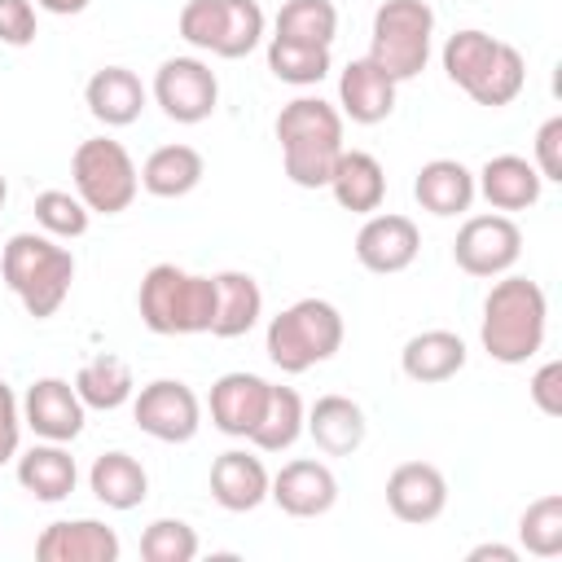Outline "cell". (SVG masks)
Listing matches in <instances>:
<instances>
[{
  "instance_id": "obj_1",
  "label": "cell",
  "mask_w": 562,
  "mask_h": 562,
  "mask_svg": "<svg viewBox=\"0 0 562 562\" xmlns=\"http://www.w3.org/2000/svg\"><path fill=\"white\" fill-rule=\"evenodd\" d=\"M443 70L448 79L474 101V105H487V110H501L509 105L522 83H527V61L514 44L487 35V31H457L443 40Z\"/></svg>"
},
{
  "instance_id": "obj_2",
  "label": "cell",
  "mask_w": 562,
  "mask_h": 562,
  "mask_svg": "<svg viewBox=\"0 0 562 562\" xmlns=\"http://www.w3.org/2000/svg\"><path fill=\"white\" fill-rule=\"evenodd\" d=\"M544 329H549V299L536 281L527 277H505L487 290L483 299V351L501 364H527L540 347H544Z\"/></svg>"
},
{
  "instance_id": "obj_3",
  "label": "cell",
  "mask_w": 562,
  "mask_h": 562,
  "mask_svg": "<svg viewBox=\"0 0 562 562\" xmlns=\"http://www.w3.org/2000/svg\"><path fill=\"white\" fill-rule=\"evenodd\" d=\"M277 140L285 176L299 189H325L342 145V114L321 97H294L277 114Z\"/></svg>"
},
{
  "instance_id": "obj_4",
  "label": "cell",
  "mask_w": 562,
  "mask_h": 562,
  "mask_svg": "<svg viewBox=\"0 0 562 562\" xmlns=\"http://www.w3.org/2000/svg\"><path fill=\"white\" fill-rule=\"evenodd\" d=\"M0 277L26 307V316L48 321L75 281V255L57 246L48 233H13L0 250Z\"/></svg>"
},
{
  "instance_id": "obj_5",
  "label": "cell",
  "mask_w": 562,
  "mask_h": 562,
  "mask_svg": "<svg viewBox=\"0 0 562 562\" xmlns=\"http://www.w3.org/2000/svg\"><path fill=\"white\" fill-rule=\"evenodd\" d=\"M136 312L154 334H211L215 321V277L184 272L176 263H154L140 277Z\"/></svg>"
},
{
  "instance_id": "obj_6",
  "label": "cell",
  "mask_w": 562,
  "mask_h": 562,
  "mask_svg": "<svg viewBox=\"0 0 562 562\" xmlns=\"http://www.w3.org/2000/svg\"><path fill=\"white\" fill-rule=\"evenodd\" d=\"M342 347V312L329 299H299L268 321L263 351L281 373H307Z\"/></svg>"
},
{
  "instance_id": "obj_7",
  "label": "cell",
  "mask_w": 562,
  "mask_h": 562,
  "mask_svg": "<svg viewBox=\"0 0 562 562\" xmlns=\"http://www.w3.org/2000/svg\"><path fill=\"white\" fill-rule=\"evenodd\" d=\"M435 40V9L426 0H382L369 31V61H378L395 83L426 70Z\"/></svg>"
},
{
  "instance_id": "obj_8",
  "label": "cell",
  "mask_w": 562,
  "mask_h": 562,
  "mask_svg": "<svg viewBox=\"0 0 562 562\" xmlns=\"http://www.w3.org/2000/svg\"><path fill=\"white\" fill-rule=\"evenodd\" d=\"M70 180H75L79 202L97 215L127 211L136 202V189H140V171H136L132 154L110 136L79 140V149L70 158Z\"/></svg>"
},
{
  "instance_id": "obj_9",
  "label": "cell",
  "mask_w": 562,
  "mask_h": 562,
  "mask_svg": "<svg viewBox=\"0 0 562 562\" xmlns=\"http://www.w3.org/2000/svg\"><path fill=\"white\" fill-rule=\"evenodd\" d=\"M180 40L237 61L263 40V9L255 0H189L180 9Z\"/></svg>"
},
{
  "instance_id": "obj_10",
  "label": "cell",
  "mask_w": 562,
  "mask_h": 562,
  "mask_svg": "<svg viewBox=\"0 0 562 562\" xmlns=\"http://www.w3.org/2000/svg\"><path fill=\"white\" fill-rule=\"evenodd\" d=\"M154 101L171 123H202L220 105V79L202 57H167L154 70Z\"/></svg>"
},
{
  "instance_id": "obj_11",
  "label": "cell",
  "mask_w": 562,
  "mask_h": 562,
  "mask_svg": "<svg viewBox=\"0 0 562 562\" xmlns=\"http://www.w3.org/2000/svg\"><path fill=\"white\" fill-rule=\"evenodd\" d=\"M518 255H522V228L505 211L470 215L452 241V259L465 277H501L518 263Z\"/></svg>"
},
{
  "instance_id": "obj_12",
  "label": "cell",
  "mask_w": 562,
  "mask_h": 562,
  "mask_svg": "<svg viewBox=\"0 0 562 562\" xmlns=\"http://www.w3.org/2000/svg\"><path fill=\"white\" fill-rule=\"evenodd\" d=\"M132 417L158 443H189L198 435V426H202V404H198V395H193L189 382H180V378H154L149 386L136 391Z\"/></svg>"
},
{
  "instance_id": "obj_13",
  "label": "cell",
  "mask_w": 562,
  "mask_h": 562,
  "mask_svg": "<svg viewBox=\"0 0 562 562\" xmlns=\"http://www.w3.org/2000/svg\"><path fill=\"white\" fill-rule=\"evenodd\" d=\"M83 400L66 378H35L22 395V426L48 443H70L83 435Z\"/></svg>"
},
{
  "instance_id": "obj_14",
  "label": "cell",
  "mask_w": 562,
  "mask_h": 562,
  "mask_svg": "<svg viewBox=\"0 0 562 562\" xmlns=\"http://www.w3.org/2000/svg\"><path fill=\"white\" fill-rule=\"evenodd\" d=\"M268 501L290 514V518H321L334 509L338 501V479L325 461L316 457H299V461H285L272 483H268Z\"/></svg>"
},
{
  "instance_id": "obj_15",
  "label": "cell",
  "mask_w": 562,
  "mask_h": 562,
  "mask_svg": "<svg viewBox=\"0 0 562 562\" xmlns=\"http://www.w3.org/2000/svg\"><path fill=\"white\" fill-rule=\"evenodd\" d=\"M422 250V233L408 215H395V211H373L360 233H356V259L360 268L378 272V277H391V272H404Z\"/></svg>"
},
{
  "instance_id": "obj_16",
  "label": "cell",
  "mask_w": 562,
  "mask_h": 562,
  "mask_svg": "<svg viewBox=\"0 0 562 562\" xmlns=\"http://www.w3.org/2000/svg\"><path fill=\"white\" fill-rule=\"evenodd\" d=\"M386 509L400 522H435L448 509V479L430 461H400L386 474Z\"/></svg>"
},
{
  "instance_id": "obj_17",
  "label": "cell",
  "mask_w": 562,
  "mask_h": 562,
  "mask_svg": "<svg viewBox=\"0 0 562 562\" xmlns=\"http://www.w3.org/2000/svg\"><path fill=\"white\" fill-rule=\"evenodd\" d=\"M123 544L119 531L97 522V518H61L48 522L35 540L40 562H119Z\"/></svg>"
},
{
  "instance_id": "obj_18",
  "label": "cell",
  "mask_w": 562,
  "mask_h": 562,
  "mask_svg": "<svg viewBox=\"0 0 562 562\" xmlns=\"http://www.w3.org/2000/svg\"><path fill=\"white\" fill-rule=\"evenodd\" d=\"M395 79L378 66V61H369V57H356V61H347V70L338 75V114H347L351 123H364V127H373V123H382V119H391V110H395Z\"/></svg>"
},
{
  "instance_id": "obj_19",
  "label": "cell",
  "mask_w": 562,
  "mask_h": 562,
  "mask_svg": "<svg viewBox=\"0 0 562 562\" xmlns=\"http://www.w3.org/2000/svg\"><path fill=\"white\" fill-rule=\"evenodd\" d=\"M268 483L272 474L263 470V461L255 452H241V448H228L211 461V496L220 509L228 514H250L268 501Z\"/></svg>"
},
{
  "instance_id": "obj_20",
  "label": "cell",
  "mask_w": 562,
  "mask_h": 562,
  "mask_svg": "<svg viewBox=\"0 0 562 562\" xmlns=\"http://www.w3.org/2000/svg\"><path fill=\"white\" fill-rule=\"evenodd\" d=\"M268 386L272 382H263L259 373H241V369L215 378V386H211V422H215V430H224L233 439H250V430L263 417Z\"/></svg>"
},
{
  "instance_id": "obj_21",
  "label": "cell",
  "mask_w": 562,
  "mask_h": 562,
  "mask_svg": "<svg viewBox=\"0 0 562 562\" xmlns=\"http://www.w3.org/2000/svg\"><path fill=\"white\" fill-rule=\"evenodd\" d=\"M303 430L312 435V443L325 452V457H351L364 435H369V422H364V408L351 400V395H321L307 417H303Z\"/></svg>"
},
{
  "instance_id": "obj_22",
  "label": "cell",
  "mask_w": 562,
  "mask_h": 562,
  "mask_svg": "<svg viewBox=\"0 0 562 562\" xmlns=\"http://www.w3.org/2000/svg\"><path fill=\"white\" fill-rule=\"evenodd\" d=\"M474 189L487 198L492 211H527V206L540 202L544 180H540V171H536L527 158H518V154H496V158H487V162L479 167Z\"/></svg>"
},
{
  "instance_id": "obj_23",
  "label": "cell",
  "mask_w": 562,
  "mask_h": 562,
  "mask_svg": "<svg viewBox=\"0 0 562 562\" xmlns=\"http://www.w3.org/2000/svg\"><path fill=\"white\" fill-rule=\"evenodd\" d=\"M474 171L457 158H430L417 167V180H413V198L422 202V211L439 215V220H452V215H465L470 202H474Z\"/></svg>"
},
{
  "instance_id": "obj_24",
  "label": "cell",
  "mask_w": 562,
  "mask_h": 562,
  "mask_svg": "<svg viewBox=\"0 0 562 562\" xmlns=\"http://www.w3.org/2000/svg\"><path fill=\"white\" fill-rule=\"evenodd\" d=\"M145 83L136 79V70H127V66H101L92 79H88V88H83V101H88V114L97 119V123H105V127H127V123H136L140 119V110H145Z\"/></svg>"
},
{
  "instance_id": "obj_25",
  "label": "cell",
  "mask_w": 562,
  "mask_h": 562,
  "mask_svg": "<svg viewBox=\"0 0 562 562\" xmlns=\"http://www.w3.org/2000/svg\"><path fill=\"white\" fill-rule=\"evenodd\" d=\"M325 189L334 193V202H338L342 211H351V215H373V211L382 206V198H386V171H382V162H378L373 154H364V149H342L338 162H334V171H329V184H325Z\"/></svg>"
},
{
  "instance_id": "obj_26",
  "label": "cell",
  "mask_w": 562,
  "mask_h": 562,
  "mask_svg": "<svg viewBox=\"0 0 562 562\" xmlns=\"http://www.w3.org/2000/svg\"><path fill=\"white\" fill-rule=\"evenodd\" d=\"M400 369H404V378H413L422 386L448 382V378H457L465 369V342L452 329H422V334H413L404 342Z\"/></svg>"
},
{
  "instance_id": "obj_27",
  "label": "cell",
  "mask_w": 562,
  "mask_h": 562,
  "mask_svg": "<svg viewBox=\"0 0 562 562\" xmlns=\"http://www.w3.org/2000/svg\"><path fill=\"white\" fill-rule=\"evenodd\" d=\"M263 316V290L250 272H215V321H211V334L215 338H241L259 325Z\"/></svg>"
},
{
  "instance_id": "obj_28",
  "label": "cell",
  "mask_w": 562,
  "mask_h": 562,
  "mask_svg": "<svg viewBox=\"0 0 562 562\" xmlns=\"http://www.w3.org/2000/svg\"><path fill=\"white\" fill-rule=\"evenodd\" d=\"M18 483H22V492H31L35 501H44V505H57V501H66L70 492H75V483H79V470H75V457L61 448V443H35V448H26L22 457H18Z\"/></svg>"
},
{
  "instance_id": "obj_29",
  "label": "cell",
  "mask_w": 562,
  "mask_h": 562,
  "mask_svg": "<svg viewBox=\"0 0 562 562\" xmlns=\"http://www.w3.org/2000/svg\"><path fill=\"white\" fill-rule=\"evenodd\" d=\"M88 487H92V496L105 505V509H119V514H127V509H136L145 496H149V474H145V465L132 457V452H101L97 461H92V470H88Z\"/></svg>"
},
{
  "instance_id": "obj_30",
  "label": "cell",
  "mask_w": 562,
  "mask_h": 562,
  "mask_svg": "<svg viewBox=\"0 0 562 562\" xmlns=\"http://www.w3.org/2000/svg\"><path fill=\"white\" fill-rule=\"evenodd\" d=\"M202 176H206V162L193 145H162L145 158L140 189L154 193V198H184L202 184Z\"/></svg>"
},
{
  "instance_id": "obj_31",
  "label": "cell",
  "mask_w": 562,
  "mask_h": 562,
  "mask_svg": "<svg viewBox=\"0 0 562 562\" xmlns=\"http://www.w3.org/2000/svg\"><path fill=\"white\" fill-rule=\"evenodd\" d=\"M75 391H79L83 408L114 413V408H123V404L136 395V378H132V364H127L123 356L101 351V356H92V360L79 364V373H75Z\"/></svg>"
},
{
  "instance_id": "obj_32",
  "label": "cell",
  "mask_w": 562,
  "mask_h": 562,
  "mask_svg": "<svg viewBox=\"0 0 562 562\" xmlns=\"http://www.w3.org/2000/svg\"><path fill=\"white\" fill-rule=\"evenodd\" d=\"M303 395L294 386H268V404H263V417L259 426L250 430V443L259 452H285L294 448V439L303 435Z\"/></svg>"
},
{
  "instance_id": "obj_33",
  "label": "cell",
  "mask_w": 562,
  "mask_h": 562,
  "mask_svg": "<svg viewBox=\"0 0 562 562\" xmlns=\"http://www.w3.org/2000/svg\"><path fill=\"white\" fill-rule=\"evenodd\" d=\"M268 70L281 79V83H294V88H312L329 75V48L325 44H299V40H281L272 35L268 40Z\"/></svg>"
},
{
  "instance_id": "obj_34",
  "label": "cell",
  "mask_w": 562,
  "mask_h": 562,
  "mask_svg": "<svg viewBox=\"0 0 562 562\" xmlns=\"http://www.w3.org/2000/svg\"><path fill=\"white\" fill-rule=\"evenodd\" d=\"M272 35L329 48L334 35H338V9H334V0H285L277 9V31Z\"/></svg>"
},
{
  "instance_id": "obj_35",
  "label": "cell",
  "mask_w": 562,
  "mask_h": 562,
  "mask_svg": "<svg viewBox=\"0 0 562 562\" xmlns=\"http://www.w3.org/2000/svg\"><path fill=\"white\" fill-rule=\"evenodd\" d=\"M518 540L531 558H558L562 553V496L544 492L518 514Z\"/></svg>"
},
{
  "instance_id": "obj_36",
  "label": "cell",
  "mask_w": 562,
  "mask_h": 562,
  "mask_svg": "<svg viewBox=\"0 0 562 562\" xmlns=\"http://www.w3.org/2000/svg\"><path fill=\"white\" fill-rule=\"evenodd\" d=\"M198 531L184 518H154L140 531V558L145 562H193L198 558Z\"/></svg>"
},
{
  "instance_id": "obj_37",
  "label": "cell",
  "mask_w": 562,
  "mask_h": 562,
  "mask_svg": "<svg viewBox=\"0 0 562 562\" xmlns=\"http://www.w3.org/2000/svg\"><path fill=\"white\" fill-rule=\"evenodd\" d=\"M88 220H92V211L79 202V193H70V189H44V193H35V224L48 237H83L88 233Z\"/></svg>"
},
{
  "instance_id": "obj_38",
  "label": "cell",
  "mask_w": 562,
  "mask_h": 562,
  "mask_svg": "<svg viewBox=\"0 0 562 562\" xmlns=\"http://www.w3.org/2000/svg\"><path fill=\"white\" fill-rule=\"evenodd\" d=\"M35 40V4L31 0H0V44L26 48Z\"/></svg>"
},
{
  "instance_id": "obj_39",
  "label": "cell",
  "mask_w": 562,
  "mask_h": 562,
  "mask_svg": "<svg viewBox=\"0 0 562 562\" xmlns=\"http://www.w3.org/2000/svg\"><path fill=\"white\" fill-rule=\"evenodd\" d=\"M540 180H562V114L544 119L536 132V162Z\"/></svg>"
},
{
  "instance_id": "obj_40",
  "label": "cell",
  "mask_w": 562,
  "mask_h": 562,
  "mask_svg": "<svg viewBox=\"0 0 562 562\" xmlns=\"http://www.w3.org/2000/svg\"><path fill=\"white\" fill-rule=\"evenodd\" d=\"M527 391H531V404H536L544 417H562V364H558V360H544V364L531 373Z\"/></svg>"
},
{
  "instance_id": "obj_41",
  "label": "cell",
  "mask_w": 562,
  "mask_h": 562,
  "mask_svg": "<svg viewBox=\"0 0 562 562\" xmlns=\"http://www.w3.org/2000/svg\"><path fill=\"white\" fill-rule=\"evenodd\" d=\"M18 443H22V404L13 386L0 378V465L18 457Z\"/></svg>"
},
{
  "instance_id": "obj_42",
  "label": "cell",
  "mask_w": 562,
  "mask_h": 562,
  "mask_svg": "<svg viewBox=\"0 0 562 562\" xmlns=\"http://www.w3.org/2000/svg\"><path fill=\"white\" fill-rule=\"evenodd\" d=\"M465 558H470V562H518V549H514V544H496V540H487V544H474Z\"/></svg>"
},
{
  "instance_id": "obj_43",
  "label": "cell",
  "mask_w": 562,
  "mask_h": 562,
  "mask_svg": "<svg viewBox=\"0 0 562 562\" xmlns=\"http://www.w3.org/2000/svg\"><path fill=\"white\" fill-rule=\"evenodd\" d=\"M40 9H48V13H57V18H75V13H83L92 0H35Z\"/></svg>"
},
{
  "instance_id": "obj_44",
  "label": "cell",
  "mask_w": 562,
  "mask_h": 562,
  "mask_svg": "<svg viewBox=\"0 0 562 562\" xmlns=\"http://www.w3.org/2000/svg\"><path fill=\"white\" fill-rule=\"evenodd\" d=\"M4 198H9V184H4V176H0V206H4Z\"/></svg>"
}]
</instances>
